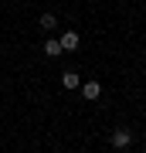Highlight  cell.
<instances>
[{
    "label": "cell",
    "instance_id": "cell-1",
    "mask_svg": "<svg viewBox=\"0 0 146 153\" xmlns=\"http://www.w3.org/2000/svg\"><path fill=\"white\" fill-rule=\"evenodd\" d=\"M109 140H112L116 150H129V146H133V133H129V129H116Z\"/></svg>",
    "mask_w": 146,
    "mask_h": 153
},
{
    "label": "cell",
    "instance_id": "cell-2",
    "mask_svg": "<svg viewBox=\"0 0 146 153\" xmlns=\"http://www.w3.org/2000/svg\"><path fill=\"white\" fill-rule=\"evenodd\" d=\"M61 51H75L78 48V44H82V38H78V31H65V34H61Z\"/></svg>",
    "mask_w": 146,
    "mask_h": 153
},
{
    "label": "cell",
    "instance_id": "cell-3",
    "mask_svg": "<svg viewBox=\"0 0 146 153\" xmlns=\"http://www.w3.org/2000/svg\"><path fill=\"white\" fill-rule=\"evenodd\" d=\"M82 95H85L88 102H95V99L102 95V85H99L95 78H92V82H82Z\"/></svg>",
    "mask_w": 146,
    "mask_h": 153
},
{
    "label": "cell",
    "instance_id": "cell-4",
    "mask_svg": "<svg viewBox=\"0 0 146 153\" xmlns=\"http://www.w3.org/2000/svg\"><path fill=\"white\" fill-rule=\"evenodd\" d=\"M44 55H48V58H58L61 55V41L58 38H48V41H44Z\"/></svg>",
    "mask_w": 146,
    "mask_h": 153
},
{
    "label": "cell",
    "instance_id": "cell-5",
    "mask_svg": "<svg viewBox=\"0 0 146 153\" xmlns=\"http://www.w3.org/2000/svg\"><path fill=\"white\" fill-rule=\"evenodd\" d=\"M61 85H65V88H82L78 71H65V75H61Z\"/></svg>",
    "mask_w": 146,
    "mask_h": 153
},
{
    "label": "cell",
    "instance_id": "cell-6",
    "mask_svg": "<svg viewBox=\"0 0 146 153\" xmlns=\"http://www.w3.org/2000/svg\"><path fill=\"white\" fill-rule=\"evenodd\" d=\"M38 24H41L44 31H54V24H58V21H54V14H41V21H38Z\"/></svg>",
    "mask_w": 146,
    "mask_h": 153
}]
</instances>
